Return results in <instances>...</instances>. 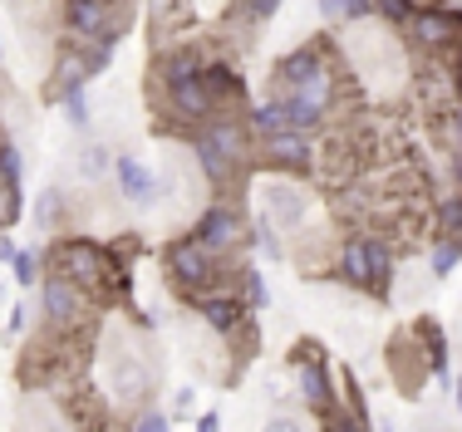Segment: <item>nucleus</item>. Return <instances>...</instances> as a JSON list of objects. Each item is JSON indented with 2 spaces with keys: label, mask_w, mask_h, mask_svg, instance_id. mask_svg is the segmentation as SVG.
I'll return each mask as SVG.
<instances>
[{
  "label": "nucleus",
  "mask_w": 462,
  "mask_h": 432,
  "mask_svg": "<svg viewBox=\"0 0 462 432\" xmlns=\"http://www.w3.org/2000/svg\"><path fill=\"white\" fill-rule=\"evenodd\" d=\"M152 379H158V363L143 354L138 335H118L104 354V389L114 408H148L152 398Z\"/></svg>",
  "instance_id": "obj_1"
},
{
  "label": "nucleus",
  "mask_w": 462,
  "mask_h": 432,
  "mask_svg": "<svg viewBox=\"0 0 462 432\" xmlns=\"http://www.w3.org/2000/svg\"><path fill=\"white\" fill-rule=\"evenodd\" d=\"M45 271L69 275L74 285H84V290L94 295L98 285H108V275H114V256H108V246H98L94 236H79V231H69V236H54V241H50Z\"/></svg>",
  "instance_id": "obj_2"
},
{
  "label": "nucleus",
  "mask_w": 462,
  "mask_h": 432,
  "mask_svg": "<svg viewBox=\"0 0 462 432\" xmlns=\"http://www.w3.org/2000/svg\"><path fill=\"white\" fill-rule=\"evenodd\" d=\"M162 275H168L182 295L217 290V285H222V256L197 246L192 236H172L168 246H162Z\"/></svg>",
  "instance_id": "obj_3"
},
{
  "label": "nucleus",
  "mask_w": 462,
  "mask_h": 432,
  "mask_svg": "<svg viewBox=\"0 0 462 432\" xmlns=\"http://www.w3.org/2000/svg\"><path fill=\"white\" fill-rule=\"evenodd\" d=\"M118 5H124V0H60L64 35L118 50V40H124V15H118Z\"/></svg>",
  "instance_id": "obj_4"
},
{
  "label": "nucleus",
  "mask_w": 462,
  "mask_h": 432,
  "mask_svg": "<svg viewBox=\"0 0 462 432\" xmlns=\"http://www.w3.org/2000/svg\"><path fill=\"white\" fill-rule=\"evenodd\" d=\"M409 35L423 44L433 60H457L462 54V10L453 0H423L409 25Z\"/></svg>",
  "instance_id": "obj_5"
},
{
  "label": "nucleus",
  "mask_w": 462,
  "mask_h": 432,
  "mask_svg": "<svg viewBox=\"0 0 462 432\" xmlns=\"http://www.w3.org/2000/svg\"><path fill=\"white\" fill-rule=\"evenodd\" d=\"M158 108H162V118H172L182 133H197L202 124H212V118L222 114V108L212 104V94H207V84H202V69L187 74V79L162 84L158 88Z\"/></svg>",
  "instance_id": "obj_6"
},
{
  "label": "nucleus",
  "mask_w": 462,
  "mask_h": 432,
  "mask_svg": "<svg viewBox=\"0 0 462 432\" xmlns=\"http://www.w3.org/2000/svg\"><path fill=\"white\" fill-rule=\"evenodd\" d=\"M261 221H271L276 231H300L310 221V192L295 177H271L261 182Z\"/></svg>",
  "instance_id": "obj_7"
},
{
  "label": "nucleus",
  "mask_w": 462,
  "mask_h": 432,
  "mask_svg": "<svg viewBox=\"0 0 462 432\" xmlns=\"http://www.w3.org/2000/svg\"><path fill=\"white\" fill-rule=\"evenodd\" d=\"M40 309H45V325L64 335V329L84 325V315H89V290L74 285L69 275L45 271V280H40Z\"/></svg>",
  "instance_id": "obj_8"
},
{
  "label": "nucleus",
  "mask_w": 462,
  "mask_h": 432,
  "mask_svg": "<svg viewBox=\"0 0 462 432\" xmlns=\"http://www.w3.org/2000/svg\"><path fill=\"white\" fill-rule=\"evenodd\" d=\"M187 305H192V315L202 319L207 329H212L217 339H236L241 329L251 325V309H246V300H236L231 290H202V295H187Z\"/></svg>",
  "instance_id": "obj_9"
},
{
  "label": "nucleus",
  "mask_w": 462,
  "mask_h": 432,
  "mask_svg": "<svg viewBox=\"0 0 462 432\" xmlns=\"http://www.w3.org/2000/svg\"><path fill=\"white\" fill-rule=\"evenodd\" d=\"M256 152L271 162V172H281V177H305V172H315L320 168V148H315V138H305V133H276V138H266V142H256Z\"/></svg>",
  "instance_id": "obj_10"
},
{
  "label": "nucleus",
  "mask_w": 462,
  "mask_h": 432,
  "mask_svg": "<svg viewBox=\"0 0 462 432\" xmlns=\"http://www.w3.org/2000/svg\"><path fill=\"white\" fill-rule=\"evenodd\" d=\"M241 212L231 202H212V207H202L197 212V221H192V231L187 236L197 241V246H207L212 256H226L231 246H241Z\"/></svg>",
  "instance_id": "obj_11"
},
{
  "label": "nucleus",
  "mask_w": 462,
  "mask_h": 432,
  "mask_svg": "<svg viewBox=\"0 0 462 432\" xmlns=\"http://www.w3.org/2000/svg\"><path fill=\"white\" fill-rule=\"evenodd\" d=\"M329 64V35H315V40H300L295 50H285L276 64H271V84H276V94H291L300 79H310L315 69H325Z\"/></svg>",
  "instance_id": "obj_12"
},
{
  "label": "nucleus",
  "mask_w": 462,
  "mask_h": 432,
  "mask_svg": "<svg viewBox=\"0 0 462 432\" xmlns=\"http://www.w3.org/2000/svg\"><path fill=\"white\" fill-rule=\"evenodd\" d=\"M114 182H118V197H124L128 207H138V212H148V207H158V177L143 168V158H134L128 148L114 152Z\"/></svg>",
  "instance_id": "obj_13"
},
{
  "label": "nucleus",
  "mask_w": 462,
  "mask_h": 432,
  "mask_svg": "<svg viewBox=\"0 0 462 432\" xmlns=\"http://www.w3.org/2000/svg\"><path fill=\"white\" fill-rule=\"evenodd\" d=\"M0 216H5V226L25 216V158L5 133H0Z\"/></svg>",
  "instance_id": "obj_14"
},
{
  "label": "nucleus",
  "mask_w": 462,
  "mask_h": 432,
  "mask_svg": "<svg viewBox=\"0 0 462 432\" xmlns=\"http://www.w3.org/2000/svg\"><path fill=\"white\" fill-rule=\"evenodd\" d=\"M295 393L305 398V408H310L315 418L339 413V393H335V383H329V373H325V359H300L295 363Z\"/></svg>",
  "instance_id": "obj_15"
},
{
  "label": "nucleus",
  "mask_w": 462,
  "mask_h": 432,
  "mask_svg": "<svg viewBox=\"0 0 462 432\" xmlns=\"http://www.w3.org/2000/svg\"><path fill=\"white\" fill-rule=\"evenodd\" d=\"M335 275L349 285V290H369V251H365V231H355V236H339V246H335Z\"/></svg>",
  "instance_id": "obj_16"
},
{
  "label": "nucleus",
  "mask_w": 462,
  "mask_h": 432,
  "mask_svg": "<svg viewBox=\"0 0 462 432\" xmlns=\"http://www.w3.org/2000/svg\"><path fill=\"white\" fill-rule=\"evenodd\" d=\"M202 84H207V94H212V104L226 108L231 104H241V94H246V79H241V69L231 60H207L202 64Z\"/></svg>",
  "instance_id": "obj_17"
},
{
  "label": "nucleus",
  "mask_w": 462,
  "mask_h": 432,
  "mask_svg": "<svg viewBox=\"0 0 462 432\" xmlns=\"http://www.w3.org/2000/svg\"><path fill=\"white\" fill-rule=\"evenodd\" d=\"M365 251H369V290L365 295H374V300H389V290H393V241L365 231Z\"/></svg>",
  "instance_id": "obj_18"
},
{
  "label": "nucleus",
  "mask_w": 462,
  "mask_h": 432,
  "mask_svg": "<svg viewBox=\"0 0 462 432\" xmlns=\"http://www.w3.org/2000/svg\"><path fill=\"white\" fill-rule=\"evenodd\" d=\"M74 177H79V182H104V177H114V148H108V142H84V148L74 152Z\"/></svg>",
  "instance_id": "obj_19"
},
{
  "label": "nucleus",
  "mask_w": 462,
  "mask_h": 432,
  "mask_svg": "<svg viewBox=\"0 0 462 432\" xmlns=\"http://www.w3.org/2000/svg\"><path fill=\"white\" fill-rule=\"evenodd\" d=\"M246 128H251V138H256V142H266V138H276V133H285V104H281L276 94L261 98V104H251Z\"/></svg>",
  "instance_id": "obj_20"
},
{
  "label": "nucleus",
  "mask_w": 462,
  "mask_h": 432,
  "mask_svg": "<svg viewBox=\"0 0 462 432\" xmlns=\"http://www.w3.org/2000/svg\"><path fill=\"white\" fill-rule=\"evenodd\" d=\"M428 241H462V192L438 197L433 207V236Z\"/></svg>",
  "instance_id": "obj_21"
},
{
  "label": "nucleus",
  "mask_w": 462,
  "mask_h": 432,
  "mask_svg": "<svg viewBox=\"0 0 462 432\" xmlns=\"http://www.w3.org/2000/svg\"><path fill=\"white\" fill-rule=\"evenodd\" d=\"M285 104V128L291 133H305V138H320L325 133V108H315V104H305V98H281Z\"/></svg>",
  "instance_id": "obj_22"
},
{
  "label": "nucleus",
  "mask_w": 462,
  "mask_h": 432,
  "mask_svg": "<svg viewBox=\"0 0 462 432\" xmlns=\"http://www.w3.org/2000/svg\"><path fill=\"white\" fill-rule=\"evenodd\" d=\"M64 212H69V197H64L60 187H45V192L35 197V207H30V216H35V231H60Z\"/></svg>",
  "instance_id": "obj_23"
},
{
  "label": "nucleus",
  "mask_w": 462,
  "mask_h": 432,
  "mask_svg": "<svg viewBox=\"0 0 462 432\" xmlns=\"http://www.w3.org/2000/svg\"><path fill=\"white\" fill-rule=\"evenodd\" d=\"M329 25H365L374 20V0H315Z\"/></svg>",
  "instance_id": "obj_24"
},
{
  "label": "nucleus",
  "mask_w": 462,
  "mask_h": 432,
  "mask_svg": "<svg viewBox=\"0 0 462 432\" xmlns=\"http://www.w3.org/2000/svg\"><path fill=\"white\" fill-rule=\"evenodd\" d=\"M236 285H241V295H246V309H251V315L271 309V285H266V275H261L256 265H241V271H236Z\"/></svg>",
  "instance_id": "obj_25"
},
{
  "label": "nucleus",
  "mask_w": 462,
  "mask_h": 432,
  "mask_svg": "<svg viewBox=\"0 0 462 432\" xmlns=\"http://www.w3.org/2000/svg\"><path fill=\"white\" fill-rule=\"evenodd\" d=\"M462 265V241H428V275L433 280H448Z\"/></svg>",
  "instance_id": "obj_26"
},
{
  "label": "nucleus",
  "mask_w": 462,
  "mask_h": 432,
  "mask_svg": "<svg viewBox=\"0 0 462 432\" xmlns=\"http://www.w3.org/2000/svg\"><path fill=\"white\" fill-rule=\"evenodd\" d=\"M40 271H45V251H30V246H20V251H15V261H10V280H15L20 290H30L35 280H45Z\"/></svg>",
  "instance_id": "obj_27"
},
{
  "label": "nucleus",
  "mask_w": 462,
  "mask_h": 432,
  "mask_svg": "<svg viewBox=\"0 0 462 432\" xmlns=\"http://www.w3.org/2000/svg\"><path fill=\"white\" fill-rule=\"evenodd\" d=\"M418 5H423V0H374V20H383L389 30H409Z\"/></svg>",
  "instance_id": "obj_28"
},
{
  "label": "nucleus",
  "mask_w": 462,
  "mask_h": 432,
  "mask_svg": "<svg viewBox=\"0 0 462 432\" xmlns=\"http://www.w3.org/2000/svg\"><path fill=\"white\" fill-rule=\"evenodd\" d=\"M251 236H256V251H261V256H271V261H285V241H281V231L271 226V221H261V216H256V226H251Z\"/></svg>",
  "instance_id": "obj_29"
},
{
  "label": "nucleus",
  "mask_w": 462,
  "mask_h": 432,
  "mask_svg": "<svg viewBox=\"0 0 462 432\" xmlns=\"http://www.w3.org/2000/svg\"><path fill=\"white\" fill-rule=\"evenodd\" d=\"M60 108H64V124H69V128H89V118H94V108H89V88H79V94L60 98Z\"/></svg>",
  "instance_id": "obj_30"
},
{
  "label": "nucleus",
  "mask_w": 462,
  "mask_h": 432,
  "mask_svg": "<svg viewBox=\"0 0 462 432\" xmlns=\"http://www.w3.org/2000/svg\"><path fill=\"white\" fill-rule=\"evenodd\" d=\"M128 432H172V418L148 403V408H138V413L128 418Z\"/></svg>",
  "instance_id": "obj_31"
},
{
  "label": "nucleus",
  "mask_w": 462,
  "mask_h": 432,
  "mask_svg": "<svg viewBox=\"0 0 462 432\" xmlns=\"http://www.w3.org/2000/svg\"><path fill=\"white\" fill-rule=\"evenodd\" d=\"M325 432H374L369 418L359 413V408H339V413L325 418Z\"/></svg>",
  "instance_id": "obj_32"
},
{
  "label": "nucleus",
  "mask_w": 462,
  "mask_h": 432,
  "mask_svg": "<svg viewBox=\"0 0 462 432\" xmlns=\"http://www.w3.org/2000/svg\"><path fill=\"white\" fill-rule=\"evenodd\" d=\"M281 5H285V0H236V10L251 20V25H266V20H276Z\"/></svg>",
  "instance_id": "obj_33"
},
{
  "label": "nucleus",
  "mask_w": 462,
  "mask_h": 432,
  "mask_svg": "<svg viewBox=\"0 0 462 432\" xmlns=\"http://www.w3.org/2000/svg\"><path fill=\"white\" fill-rule=\"evenodd\" d=\"M261 432H315V427L305 423L300 413H271V418H266V427H261Z\"/></svg>",
  "instance_id": "obj_34"
},
{
  "label": "nucleus",
  "mask_w": 462,
  "mask_h": 432,
  "mask_svg": "<svg viewBox=\"0 0 462 432\" xmlns=\"http://www.w3.org/2000/svg\"><path fill=\"white\" fill-rule=\"evenodd\" d=\"M25 329H30V305H10V309H5V335L20 339Z\"/></svg>",
  "instance_id": "obj_35"
},
{
  "label": "nucleus",
  "mask_w": 462,
  "mask_h": 432,
  "mask_svg": "<svg viewBox=\"0 0 462 432\" xmlns=\"http://www.w3.org/2000/svg\"><path fill=\"white\" fill-rule=\"evenodd\" d=\"M192 408H197V389L187 383V389L172 393V413H168V418H192Z\"/></svg>",
  "instance_id": "obj_36"
},
{
  "label": "nucleus",
  "mask_w": 462,
  "mask_h": 432,
  "mask_svg": "<svg viewBox=\"0 0 462 432\" xmlns=\"http://www.w3.org/2000/svg\"><path fill=\"white\" fill-rule=\"evenodd\" d=\"M197 432H222V413H197Z\"/></svg>",
  "instance_id": "obj_37"
},
{
  "label": "nucleus",
  "mask_w": 462,
  "mask_h": 432,
  "mask_svg": "<svg viewBox=\"0 0 462 432\" xmlns=\"http://www.w3.org/2000/svg\"><path fill=\"white\" fill-rule=\"evenodd\" d=\"M15 251H20V246L5 236V231H0V265H10V261H15Z\"/></svg>",
  "instance_id": "obj_38"
},
{
  "label": "nucleus",
  "mask_w": 462,
  "mask_h": 432,
  "mask_svg": "<svg viewBox=\"0 0 462 432\" xmlns=\"http://www.w3.org/2000/svg\"><path fill=\"white\" fill-rule=\"evenodd\" d=\"M453 403H457V418H462V379L453 383Z\"/></svg>",
  "instance_id": "obj_39"
},
{
  "label": "nucleus",
  "mask_w": 462,
  "mask_h": 432,
  "mask_svg": "<svg viewBox=\"0 0 462 432\" xmlns=\"http://www.w3.org/2000/svg\"><path fill=\"white\" fill-rule=\"evenodd\" d=\"M374 432H399V427H393V423H379V427H374Z\"/></svg>",
  "instance_id": "obj_40"
},
{
  "label": "nucleus",
  "mask_w": 462,
  "mask_h": 432,
  "mask_svg": "<svg viewBox=\"0 0 462 432\" xmlns=\"http://www.w3.org/2000/svg\"><path fill=\"white\" fill-rule=\"evenodd\" d=\"M0 305H5V295H0Z\"/></svg>",
  "instance_id": "obj_41"
},
{
  "label": "nucleus",
  "mask_w": 462,
  "mask_h": 432,
  "mask_svg": "<svg viewBox=\"0 0 462 432\" xmlns=\"http://www.w3.org/2000/svg\"><path fill=\"white\" fill-rule=\"evenodd\" d=\"M457 10H462V0H457Z\"/></svg>",
  "instance_id": "obj_42"
}]
</instances>
